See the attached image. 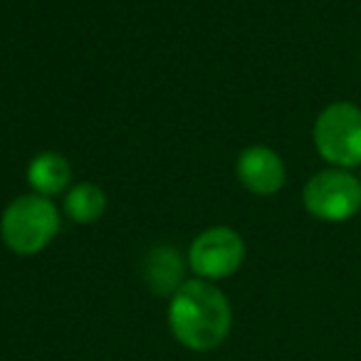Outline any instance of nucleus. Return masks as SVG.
<instances>
[{
	"label": "nucleus",
	"mask_w": 361,
	"mask_h": 361,
	"mask_svg": "<svg viewBox=\"0 0 361 361\" xmlns=\"http://www.w3.org/2000/svg\"><path fill=\"white\" fill-rule=\"evenodd\" d=\"M233 312L216 285L208 280H188L171 295L169 326L178 344L191 351H211L231 334Z\"/></svg>",
	"instance_id": "1"
},
{
	"label": "nucleus",
	"mask_w": 361,
	"mask_h": 361,
	"mask_svg": "<svg viewBox=\"0 0 361 361\" xmlns=\"http://www.w3.org/2000/svg\"><path fill=\"white\" fill-rule=\"evenodd\" d=\"M60 231L57 206L45 196H20L3 211L0 238L16 255H37L42 252Z\"/></svg>",
	"instance_id": "2"
},
{
	"label": "nucleus",
	"mask_w": 361,
	"mask_h": 361,
	"mask_svg": "<svg viewBox=\"0 0 361 361\" xmlns=\"http://www.w3.org/2000/svg\"><path fill=\"white\" fill-rule=\"evenodd\" d=\"M314 149L334 169L361 166V109L351 102L324 106L312 129Z\"/></svg>",
	"instance_id": "3"
},
{
	"label": "nucleus",
	"mask_w": 361,
	"mask_h": 361,
	"mask_svg": "<svg viewBox=\"0 0 361 361\" xmlns=\"http://www.w3.org/2000/svg\"><path fill=\"white\" fill-rule=\"evenodd\" d=\"M302 203L317 221L344 223L361 208V180L344 169L319 171L307 180Z\"/></svg>",
	"instance_id": "4"
},
{
	"label": "nucleus",
	"mask_w": 361,
	"mask_h": 361,
	"mask_svg": "<svg viewBox=\"0 0 361 361\" xmlns=\"http://www.w3.org/2000/svg\"><path fill=\"white\" fill-rule=\"evenodd\" d=\"M245 260V243L240 233L228 226L203 231L188 250V265L198 280H226L235 275Z\"/></svg>",
	"instance_id": "5"
},
{
	"label": "nucleus",
	"mask_w": 361,
	"mask_h": 361,
	"mask_svg": "<svg viewBox=\"0 0 361 361\" xmlns=\"http://www.w3.org/2000/svg\"><path fill=\"white\" fill-rule=\"evenodd\" d=\"M235 176L255 196H275L285 186L287 169L270 146H247L235 161Z\"/></svg>",
	"instance_id": "6"
},
{
	"label": "nucleus",
	"mask_w": 361,
	"mask_h": 361,
	"mask_svg": "<svg viewBox=\"0 0 361 361\" xmlns=\"http://www.w3.org/2000/svg\"><path fill=\"white\" fill-rule=\"evenodd\" d=\"M144 280L151 292L171 297L183 285V260L169 245H159L144 260Z\"/></svg>",
	"instance_id": "7"
},
{
	"label": "nucleus",
	"mask_w": 361,
	"mask_h": 361,
	"mask_svg": "<svg viewBox=\"0 0 361 361\" xmlns=\"http://www.w3.org/2000/svg\"><path fill=\"white\" fill-rule=\"evenodd\" d=\"M70 178H72L70 161L62 154H55V151L37 154L30 161V166H27V183H30L37 196H45V198L57 196V193H62L70 186Z\"/></svg>",
	"instance_id": "8"
},
{
	"label": "nucleus",
	"mask_w": 361,
	"mask_h": 361,
	"mask_svg": "<svg viewBox=\"0 0 361 361\" xmlns=\"http://www.w3.org/2000/svg\"><path fill=\"white\" fill-rule=\"evenodd\" d=\"M106 211V196L97 183H77L65 196V216L77 226H92Z\"/></svg>",
	"instance_id": "9"
}]
</instances>
